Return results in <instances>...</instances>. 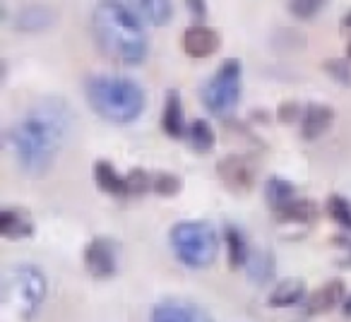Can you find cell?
Segmentation results:
<instances>
[{
	"instance_id": "1",
	"label": "cell",
	"mask_w": 351,
	"mask_h": 322,
	"mask_svg": "<svg viewBox=\"0 0 351 322\" xmlns=\"http://www.w3.org/2000/svg\"><path fill=\"white\" fill-rule=\"evenodd\" d=\"M73 130V111L63 99H41L5 132L8 149L17 169L29 178H41L53 169Z\"/></svg>"
},
{
	"instance_id": "2",
	"label": "cell",
	"mask_w": 351,
	"mask_h": 322,
	"mask_svg": "<svg viewBox=\"0 0 351 322\" xmlns=\"http://www.w3.org/2000/svg\"><path fill=\"white\" fill-rule=\"evenodd\" d=\"M92 29L99 49L111 60L121 65H140L145 63L147 51V34L142 29V22L135 10L125 3H99L92 15Z\"/></svg>"
},
{
	"instance_id": "3",
	"label": "cell",
	"mask_w": 351,
	"mask_h": 322,
	"mask_svg": "<svg viewBox=\"0 0 351 322\" xmlns=\"http://www.w3.org/2000/svg\"><path fill=\"white\" fill-rule=\"evenodd\" d=\"M87 101L97 116L113 125H128L145 111V89L125 75H97L87 79Z\"/></svg>"
},
{
	"instance_id": "4",
	"label": "cell",
	"mask_w": 351,
	"mask_h": 322,
	"mask_svg": "<svg viewBox=\"0 0 351 322\" xmlns=\"http://www.w3.org/2000/svg\"><path fill=\"white\" fill-rule=\"evenodd\" d=\"M171 248L186 267H210L219 250V238L212 224L202 219H183L169 231Z\"/></svg>"
},
{
	"instance_id": "5",
	"label": "cell",
	"mask_w": 351,
	"mask_h": 322,
	"mask_svg": "<svg viewBox=\"0 0 351 322\" xmlns=\"http://www.w3.org/2000/svg\"><path fill=\"white\" fill-rule=\"evenodd\" d=\"M3 291H5V301L12 306V310L22 320H32L41 310V306H44L49 282H46V274L36 264L20 262L12 264L5 272Z\"/></svg>"
},
{
	"instance_id": "6",
	"label": "cell",
	"mask_w": 351,
	"mask_h": 322,
	"mask_svg": "<svg viewBox=\"0 0 351 322\" xmlns=\"http://www.w3.org/2000/svg\"><path fill=\"white\" fill-rule=\"evenodd\" d=\"M241 87H243V63L239 58H226L202 87V103L215 116H226L239 103Z\"/></svg>"
},
{
	"instance_id": "7",
	"label": "cell",
	"mask_w": 351,
	"mask_h": 322,
	"mask_svg": "<svg viewBox=\"0 0 351 322\" xmlns=\"http://www.w3.org/2000/svg\"><path fill=\"white\" fill-rule=\"evenodd\" d=\"M82 260L94 279H111L118 272V243L108 236H97L87 243Z\"/></svg>"
},
{
	"instance_id": "8",
	"label": "cell",
	"mask_w": 351,
	"mask_h": 322,
	"mask_svg": "<svg viewBox=\"0 0 351 322\" xmlns=\"http://www.w3.org/2000/svg\"><path fill=\"white\" fill-rule=\"evenodd\" d=\"M149 322H215L212 315L202 306H195L191 301H178L169 298L152 308Z\"/></svg>"
},
{
	"instance_id": "9",
	"label": "cell",
	"mask_w": 351,
	"mask_h": 322,
	"mask_svg": "<svg viewBox=\"0 0 351 322\" xmlns=\"http://www.w3.org/2000/svg\"><path fill=\"white\" fill-rule=\"evenodd\" d=\"M217 173L229 188L236 190H250L255 183V166L253 161L243 154H229L224 159H219L217 164Z\"/></svg>"
},
{
	"instance_id": "10",
	"label": "cell",
	"mask_w": 351,
	"mask_h": 322,
	"mask_svg": "<svg viewBox=\"0 0 351 322\" xmlns=\"http://www.w3.org/2000/svg\"><path fill=\"white\" fill-rule=\"evenodd\" d=\"M181 46L186 51V55L191 58H210L219 51L221 46V34L212 27L205 25H193L183 32Z\"/></svg>"
},
{
	"instance_id": "11",
	"label": "cell",
	"mask_w": 351,
	"mask_h": 322,
	"mask_svg": "<svg viewBox=\"0 0 351 322\" xmlns=\"http://www.w3.org/2000/svg\"><path fill=\"white\" fill-rule=\"evenodd\" d=\"M344 282L341 279H332V282H325L322 286H317L313 293H308L306 303H303V312L306 315H320V312L332 310L337 303H344Z\"/></svg>"
},
{
	"instance_id": "12",
	"label": "cell",
	"mask_w": 351,
	"mask_h": 322,
	"mask_svg": "<svg viewBox=\"0 0 351 322\" xmlns=\"http://www.w3.org/2000/svg\"><path fill=\"white\" fill-rule=\"evenodd\" d=\"M335 121V111H332L330 103H308L303 106L301 116V137L303 140H317L320 135H325L327 127Z\"/></svg>"
},
{
	"instance_id": "13",
	"label": "cell",
	"mask_w": 351,
	"mask_h": 322,
	"mask_svg": "<svg viewBox=\"0 0 351 322\" xmlns=\"http://www.w3.org/2000/svg\"><path fill=\"white\" fill-rule=\"evenodd\" d=\"M0 236L8 240H25L34 236V221L29 212L20 207H5L0 212Z\"/></svg>"
},
{
	"instance_id": "14",
	"label": "cell",
	"mask_w": 351,
	"mask_h": 322,
	"mask_svg": "<svg viewBox=\"0 0 351 322\" xmlns=\"http://www.w3.org/2000/svg\"><path fill=\"white\" fill-rule=\"evenodd\" d=\"M161 130L169 137L178 140L188 132L186 116H183V99L178 89H169L164 97V111H161Z\"/></svg>"
},
{
	"instance_id": "15",
	"label": "cell",
	"mask_w": 351,
	"mask_h": 322,
	"mask_svg": "<svg viewBox=\"0 0 351 322\" xmlns=\"http://www.w3.org/2000/svg\"><path fill=\"white\" fill-rule=\"evenodd\" d=\"M92 178L99 188H101L106 195L111 197H128V181L125 176L116 171L111 161L106 159H97L92 164Z\"/></svg>"
},
{
	"instance_id": "16",
	"label": "cell",
	"mask_w": 351,
	"mask_h": 322,
	"mask_svg": "<svg viewBox=\"0 0 351 322\" xmlns=\"http://www.w3.org/2000/svg\"><path fill=\"white\" fill-rule=\"evenodd\" d=\"M224 238H226V250H229V267L231 269L245 267L250 258V250H248V240H245L243 231L234 224H226Z\"/></svg>"
},
{
	"instance_id": "17",
	"label": "cell",
	"mask_w": 351,
	"mask_h": 322,
	"mask_svg": "<svg viewBox=\"0 0 351 322\" xmlns=\"http://www.w3.org/2000/svg\"><path fill=\"white\" fill-rule=\"evenodd\" d=\"M274 214H277L279 221L311 224V221H315L317 214H320V207H317V202H313V200H298V197H293L289 205H284L282 210H277Z\"/></svg>"
},
{
	"instance_id": "18",
	"label": "cell",
	"mask_w": 351,
	"mask_h": 322,
	"mask_svg": "<svg viewBox=\"0 0 351 322\" xmlns=\"http://www.w3.org/2000/svg\"><path fill=\"white\" fill-rule=\"evenodd\" d=\"M306 296V284L301 279H284L274 286V291L269 293V306L272 308H289L296 306L298 301H303Z\"/></svg>"
},
{
	"instance_id": "19",
	"label": "cell",
	"mask_w": 351,
	"mask_h": 322,
	"mask_svg": "<svg viewBox=\"0 0 351 322\" xmlns=\"http://www.w3.org/2000/svg\"><path fill=\"white\" fill-rule=\"evenodd\" d=\"M186 137H188V145L195 151H200V154H207V151L215 149V142H217L215 127H212L210 121H205V118H195V121L188 125Z\"/></svg>"
},
{
	"instance_id": "20",
	"label": "cell",
	"mask_w": 351,
	"mask_h": 322,
	"mask_svg": "<svg viewBox=\"0 0 351 322\" xmlns=\"http://www.w3.org/2000/svg\"><path fill=\"white\" fill-rule=\"evenodd\" d=\"M132 8H135L137 17H142V20L154 27L169 25L171 15H173V5L166 3V0H140V3H135Z\"/></svg>"
},
{
	"instance_id": "21",
	"label": "cell",
	"mask_w": 351,
	"mask_h": 322,
	"mask_svg": "<svg viewBox=\"0 0 351 322\" xmlns=\"http://www.w3.org/2000/svg\"><path fill=\"white\" fill-rule=\"evenodd\" d=\"M265 197H267V205L272 207V212H277L296 197V188H293V183L287 181V178L272 176L265 183Z\"/></svg>"
},
{
	"instance_id": "22",
	"label": "cell",
	"mask_w": 351,
	"mask_h": 322,
	"mask_svg": "<svg viewBox=\"0 0 351 322\" xmlns=\"http://www.w3.org/2000/svg\"><path fill=\"white\" fill-rule=\"evenodd\" d=\"M56 20V15L51 12V8H41V5H29L25 10L17 12V29L22 32H39L51 27Z\"/></svg>"
},
{
	"instance_id": "23",
	"label": "cell",
	"mask_w": 351,
	"mask_h": 322,
	"mask_svg": "<svg viewBox=\"0 0 351 322\" xmlns=\"http://www.w3.org/2000/svg\"><path fill=\"white\" fill-rule=\"evenodd\" d=\"M245 267H248V277L255 284L269 282L274 277V272H277V262H274V255L269 250H253Z\"/></svg>"
},
{
	"instance_id": "24",
	"label": "cell",
	"mask_w": 351,
	"mask_h": 322,
	"mask_svg": "<svg viewBox=\"0 0 351 322\" xmlns=\"http://www.w3.org/2000/svg\"><path fill=\"white\" fill-rule=\"evenodd\" d=\"M152 190L161 197H173L183 190V178L171 171H154V186Z\"/></svg>"
},
{
	"instance_id": "25",
	"label": "cell",
	"mask_w": 351,
	"mask_h": 322,
	"mask_svg": "<svg viewBox=\"0 0 351 322\" xmlns=\"http://www.w3.org/2000/svg\"><path fill=\"white\" fill-rule=\"evenodd\" d=\"M327 214H330L332 221H337L339 226H344V229L351 231V202L346 200V197L341 195H330L327 197V205H325Z\"/></svg>"
},
{
	"instance_id": "26",
	"label": "cell",
	"mask_w": 351,
	"mask_h": 322,
	"mask_svg": "<svg viewBox=\"0 0 351 322\" xmlns=\"http://www.w3.org/2000/svg\"><path fill=\"white\" fill-rule=\"evenodd\" d=\"M125 181H128V195H145V193H152L154 173L145 171V169H132V171L125 173Z\"/></svg>"
},
{
	"instance_id": "27",
	"label": "cell",
	"mask_w": 351,
	"mask_h": 322,
	"mask_svg": "<svg viewBox=\"0 0 351 322\" xmlns=\"http://www.w3.org/2000/svg\"><path fill=\"white\" fill-rule=\"evenodd\" d=\"M322 70L335 79L341 87H349L351 84V65L346 63V58H330L322 63Z\"/></svg>"
},
{
	"instance_id": "28",
	"label": "cell",
	"mask_w": 351,
	"mask_h": 322,
	"mask_svg": "<svg viewBox=\"0 0 351 322\" xmlns=\"http://www.w3.org/2000/svg\"><path fill=\"white\" fill-rule=\"evenodd\" d=\"M322 8H325V3H320V0H291V3H287V10L291 12V15L301 17V20L315 17Z\"/></svg>"
},
{
	"instance_id": "29",
	"label": "cell",
	"mask_w": 351,
	"mask_h": 322,
	"mask_svg": "<svg viewBox=\"0 0 351 322\" xmlns=\"http://www.w3.org/2000/svg\"><path fill=\"white\" fill-rule=\"evenodd\" d=\"M301 116H303V106L298 101H293V99L282 101L277 106V121L284 123V125H289V123H301Z\"/></svg>"
},
{
	"instance_id": "30",
	"label": "cell",
	"mask_w": 351,
	"mask_h": 322,
	"mask_svg": "<svg viewBox=\"0 0 351 322\" xmlns=\"http://www.w3.org/2000/svg\"><path fill=\"white\" fill-rule=\"evenodd\" d=\"M335 245L337 248H341L344 250V255H346V264H351V238L349 236H335Z\"/></svg>"
},
{
	"instance_id": "31",
	"label": "cell",
	"mask_w": 351,
	"mask_h": 322,
	"mask_svg": "<svg viewBox=\"0 0 351 322\" xmlns=\"http://www.w3.org/2000/svg\"><path fill=\"white\" fill-rule=\"evenodd\" d=\"M186 5H188V10H191V12H195V15L200 17V20L207 15V12H205V10H207V5H205V3H197V0H195V3H193V0H188Z\"/></svg>"
},
{
	"instance_id": "32",
	"label": "cell",
	"mask_w": 351,
	"mask_h": 322,
	"mask_svg": "<svg viewBox=\"0 0 351 322\" xmlns=\"http://www.w3.org/2000/svg\"><path fill=\"white\" fill-rule=\"evenodd\" d=\"M341 310H344V315L351 317V296L344 298V303H341Z\"/></svg>"
},
{
	"instance_id": "33",
	"label": "cell",
	"mask_w": 351,
	"mask_h": 322,
	"mask_svg": "<svg viewBox=\"0 0 351 322\" xmlns=\"http://www.w3.org/2000/svg\"><path fill=\"white\" fill-rule=\"evenodd\" d=\"M341 27H344V29H351V12L341 17Z\"/></svg>"
},
{
	"instance_id": "34",
	"label": "cell",
	"mask_w": 351,
	"mask_h": 322,
	"mask_svg": "<svg viewBox=\"0 0 351 322\" xmlns=\"http://www.w3.org/2000/svg\"><path fill=\"white\" fill-rule=\"evenodd\" d=\"M349 58H351V41H349Z\"/></svg>"
}]
</instances>
